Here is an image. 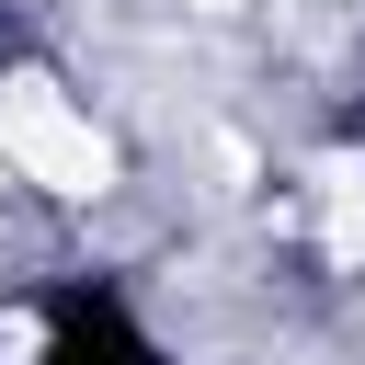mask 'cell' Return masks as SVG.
<instances>
[{"mask_svg":"<svg viewBox=\"0 0 365 365\" xmlns=\"http://www.w3.org/2000/svg\"><path fill=\"white\" fill-rule=\"evenodd\" d=\"M46 365H160V354H148V342H137L114 308H80V319L46 342Z\"/></svg>","mask_w":365,"mask_h":365,"instance_id":"cell-1","label":"cell"}]
</instances>
